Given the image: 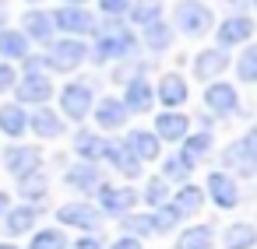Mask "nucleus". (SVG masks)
<instances>
[{
    "instance_id": "1",
    "label": "nucleus",
    "mask_w": 257,
    "mask_h": 249,
    "mask_svg": "<svg viewBox=\"0 0 257 249\" xmlns=\"http://www.w3.org/2000/svg\"><path fill=\"white\" fill-rule=\"evenodd\" d=\"M222 162H225L229 168H236L239 176H253V172H257V130H250L243 140L229 144L225 154H222Z\"/></svg>"
},
{
    "instance_id": "2",
    "label": "nucleus",
    "mask_w": 257,
    "mask_h": 249,
    "mask_svg": "<svg viewBox=\"0 0 257 249\" xmlns=\"http://www.w3.org/2000/svg\"><path fill=\"white\" fill-rule=\"evenodd\" d=\"M131 50H134L131 32L120 28V25H113V28H106V36L99 39V46H95V60L102 64V60H113V56H127Z\"/></svg>"
},
{
    "instance_id": "3",
    "label": "nucleus",
    "mask_w": 257,
    "mask_h": 249,
    "mask_svg": "<svg viewBox=\"0 0 257 249\" xmlns=\"http://www.w3.org/2000/svg\"><path fill=\"white\" fill-rule=\"evenodd\" d=\"M176 25L187 36H197L211 25V11L204 4H197V0H183V4H176Z\"/></svg>"
},
{
    "instance_id": "4",
    "label": "nucleus",
    "mask_w": 257,
    "mask_h": 249,
    "mask_svg": "<svg viewBox=\"0 0 257 249\" xmlns=\"http://www.w3.org/2000/svg\"><path fill=\"white\" fill-rule=\"evenodd\" d=\"M60 106H64V112H67L71 120H81V116L92 109V88H88V84H81V81L67 84V88H64V95H60Z\"/></svg>"
},
{
    "instance_id": "5",
    "label": "nucleus",
    "mask_w": 257,
    "mask_h": 249,
    "mask_svg": "<svg viewBox=\"0 0 257 249\" xmlns=\"http://www.w3.org/2000/svg\"><path fill=\"white\" fill-rule=\"evenodd\" d=\"M85 46L81 42H74V39H64V42H57L53 46V53H50V64L57 67V70H74L81 60H85Z\"/></svg>"
},
{
    "instance_id": "6",
    "label": "nucleus",
    "mask_w": 257,
    "mask_h": 249,
    "mask_svg": "<svg viewBox=\"0 0 257 249\" xmlns=\"http://www.w3.org/2000/svg\"><path fill=\"white\" fill-rule=\"evenodd\" d=\"M57 218L64 221V224H78V228H95L99 224V210L92 207V204H64L60 210H57Z\"/></svg>"
},
{
    "instance_id": "7",
    "label": "nucleus",
    "mask_w": 257,
    "mask_h": 249,
    "mask_svg": "<svg viewBox=\"0 0 257 249\" xmlns=\"http://www.w3.org/2000/svg\"><path fill=\"white\" fill-rule=\"evenodd\" d=\"M208 193H211V200H215L218 207H236V200H239L236 182H232L225 172H211V176H208Z\"/></svg>"
},
{
    "instance_id": "8",
    "label": "nucleus",
    "mask_w": 257,
    "mask_h": 249,
    "mask_svg": "<svg viewBox=\"0 0 257 249\" xmlns=\"http://www.w3.org/2000/svg\"><path fill=\"white\" fill-rule=\"evenodd\" d=\"M53 22H57L64 32H92V28H95V18L85 14L81 8H60V11L53 14Z\"/></svg>"
},
{
    "instance_id": "9",
    "label": "nucleus",
    "mask_w": 257,
    "mask_h": 249,
    "mask_svg": "<svg viewBox=\"0 0 257 249\" xmlns=\"http://www.w3.org/2000/svg\"><path fill=\"white\" fill-rule=\"evenodd\" d=\"M53 95V84L43 74H29L25 81H18V98L22 102H46Z\"/></svg>"
},
{
    "instance_id": "10",
    "label": "nucleus",
    "mask_w": 257,
    "mask_h": 249,
    "mask_svg": "<svg viewBox=\"0 0 257 249\" xmlns=\"http://www.w3.org/2000/svg\"><path fill=\"white\" fill-rule=\"evenodd\" d=\"M250 36H253V22H250V18H229V22L218 28V42H222V46L246 42Z\"/></svg>"
},
{
    "instance_id": "11",
    "label": "nucleus",
    "mask_w": 257,
    "mask_h": 249,
    "mask_svg": "<svg viewBox=\"0 0 257 249\" xmlns=\"http://www.w3.org/2000/svg\"><path fill=\"white\" fill-rule=\"evenodd\" d=\"M229 67V56L222 53V50H204L197 60H194V70H197V78H215V74H222Z\"/></svg>"
},
{
    "instance_id": "12",
    "label": "nucleus",
    "mask_w": 257,
    "mask_h": 249,
    "mask_svg": "<svg viewBox=\"0 0 257 249\" xmlns=\"http://www.w3.org/2000/svg\"><path fill=\"white\" fill-rule=\"evenodd\" d=\"M123 109H134V112H148V109H152V88H148V81L134 78V81L127 84V95H123Z\"/></svg>"
},
{
    "instance_id": "13",
    "label": "nucleus",
    "mask_w": 257,
    "mask_h": 249,
    "mask_svg": "<svg viewBox=\"0 0 257 249\" xmlns=\"http://www.w3.org/2000/svg\"><path fill=\"white\" fill-rule=\"evenodd\" d=\"M4 162H8V168H11L15 176H29V172L39 165V151H36V148H11V151L4 154Z\"/></svg>"
},
{
    "instance_id": "14",
    "label": "nucleus",
    "mask_w": 257,
    "mask_h": 249,
    "mask_svg": "<svg viewBox=\"0 0 257 249\" xmlns=\"http://www.w3.org/2000/svg\"><path fill=\"white\" fill-rule=\"evenodd\" d=\"M204 102H208V109H215V112H232L236 109V92H232V84H211L208 92H204Z\"/></svg>"
},
{
    "instance_id": "15",
    "label": "nucleus",
    "mask_w": 257,
    "mask_h": 249,
    "mask_svg": "<svg viewBox=\"0 0 257 249\" xmlns=\"http://www.w3.org/2000/svg\"><path fill=\"white\" fill-rule=\"evenodd\" d=\"M95 120H99V126H106V130H116V126H123V120H127V109H123L116 98H102V102H99V109H95Z\"/></svg>"
},
{
    "instance_id": "16",
    "label": "nucleus",
    "mask_w": 257,
    "mask_h": 249,
    "mask_svg": "<svg viewBox=\"0 0 257 249\" xmlns=\"http://www.w3.org/2000/svg\"><path fill=\"white\" fill-rule=\"evenodd\" d=\"M155 130H159V137H166V140H183V137H187V116H183V112H162L159 123H155Z\"/></svg>"
},
{
    "instance_id": "17",
    "label": "nucleus",
    "mask_w": 257,
    "mask_h": 249,
    "mask_svg": "<svg viewBox=\"0 0 257 249\" xmlns=\"http://www.w3.org/2000/svg\"><path fill=\"white\" fill-rule=\"evenodd\" d=\"M131 154H134L138 162L159 158V137H152V134H145V130H134V134H131Z\"/></svg>"
},
{
    "instance_id": "18",
    "label": "nucleus",
    "mask_w": 257,
    "mask_h": 249,
    "mask_svg": "<svg viewBox=\"0 0 257 249\" xmlns=\"http://www.w3.org/2000/svg\"><path fill=\"white\" fill-rule=\"evenodd\" d=\"M159 95H162V102H166L169 109H173V106H183V102H187V81L176 78V74H166Z\"/></svg>"
},
{
    "instance_id": "19",
    "label": "nucleus",
    "mask_w": 257,
    "mask_h": 249,
    "mask_svg": "<svg viewBox=\"0 0 257 249\" xmlns=\"http://www.w3.org/2000/svg\"><path fill=\"white\" fill-rule=\"evenodd\" d=\"M32 130H36V137H60L64 123H60V116H57L53 109H36V116H32Z\"/></svg>"
},
{
    "instance_id": "20",
    "label": "nucleus",
    "mask_w": 257,
    "mask_h": 249,
    "mask_svg": "<svg viewBox=\"0 0 257 249\" xmlns=\"http://www.w3.org/2000/svg\"><path fill=\"white\" fill-rule=\"evenodd\" d=\"M134 200H138L134 190H102V207L109 214H127L134 207Z\"/></svg>"
},
{
    "instance_id": "21",
    "label": "nucleus",
    "mask_w": 257,
    "mask_h": 249,
    "mask_svg": "<svg viewBox=\"0 0 257 249\" xmlns=\"http://www.w3.org/2000/svg\"><path fill=\"white\" fill-rule=\"evenodd\" d=\"M25 126H29V120H25L22 106H4L0 109V130H4L8 137H22Z\"/></svg>"
},
{
    "instance_id": "22",
    "label": "nucleus",
    "mask_w": 257,
    "mask_h": 249,
    "mask_svg": "<svg viewBox=\"0 0 257 249\" xmlns=\"http://www.w3.org/2000/svg\"><path fill=\"white\" fill-rule=\"evenodd\" d=\"M25 28H29V36H32L36 42H46V39L53 36V18L43 14V11H29V14H25Z\"/></svg>"
},
{
    "instance_id": "23",
    "label": "nucleus",
    "mask_w": 257,
    "mask_h": 249,
    "mask_svg": "<svg viewBox=\"0 0 257 249\" xmlns=\"http://www.w3.org/2000/svg\"><path fill=\"white\" fill-rule=\"evenodd\" d=\"M257 242V228L253 224H232L225 228V246L229 249H253Z\"/></svg>"
},
{
    "instance_id": "24",
    "label": "nucleus",
    "mask_w": 257,
    "mask_h": 249,
    "mask_svg": "<svg viewBox=\"0 0 257 249\" xmlns=\"http://www.w3.org/2000/svg\"><path fill=\"white\" fill-rule=\"evenodd\" d=\"M106 154H109V162H113V165H116V168H120L123 176H131V179H134V176L141 172V162H138V158H134V154H131L127 148L113 144V148H106Z\"/></svg>"
},
{
    "instance_id": "25",
    "label": "nucleus",
    "mask_w": 257,
    "mask_h": 249,
    "mask_svg": "<svg viewBox=\"0 0 257 249\" xmlns=\"http://www.w3.org/2000/svg\"><path fill=\"white\" fill-rule=\"evenodd\" d=\"M201 204H204V190H197V186H183V190L176 193V200H173V210H176V214H194Z\"/></svg>"
},
{
    "instance_id": "26",
    "label": "nucleus",
    "mask_w": 257,
    "mask_h": 249,
    "mask_svg": "<svg viewBox=\"0 0 257 249\" xmlns=\"http://www.w3.org/2000/svg\"><path fill=\"white\" fill-rule=\"evenodd\" d=\"M67 182H71L74 190H85V193H92V186H99V172H95V165L88 162V165H78V168H71V172H67Z\"/></svg>"
},
{
    "instance_id": "27",
    "label": "nucleus",
    "mask_w": 257,
    "mask_h": 249,
    "mask_svg": "<svg viewBox=\"0 0 257 249\" xmlns=\"http://www.w3.org/2000/svg\"><path fill=\"white\" fill-rule=\"evenodd\" d=\"M8 232L11 235H22V232H29L32 224H36V207H15V210H8Z\"/></svg>"
},
{
    "instance_id": "28",
    "label": "nucleus",
    "mask_w": 257,
    "mask_h": 249,
    "mask_svg": "<svg viewBox=\"0 0 257 249\" xmlns=\"http://www.w3.org/2000/svg\"><path fill=\"white\" fill-rule=\"evenodd\" d=\"M208 148H211V137L208 134H197V137H183V162L194 168V162L201 158V154H208Z\"/></svg>"
},
{
    "instance_id": "29",
    "label": "nucleus",
    "mask_w": 257,
    "mask_h": 249,
    "mask_svg": "<svg viewBox=\"0 0 257 249\" xmlns=\"http://www.w3.org/2000/svg\"><path fill=\"white\" fill-rule=\"evenodd\" d=\"M74 148H78V154H81V158H88L92 165H95V158H102V154H106V144H102V137H92V134H78Z\"/></svg>"
},
{
    "instance_id": "30",
    "label": "nucleus",
    "mask_w": 257,
    "mask_h": 249,
    "mask_svg": "<svg viewBox=\"0 0 257 249\" xmlns=\"http://www.w3.org/2000/svg\"><path fill=\"white\" fill-rule=\"evenodd\" d=\"M29 42L22 32H0V56H25Z\"/></svg>"
},
{
    "instance_id": "31",
    "label": "nucleus",
    "mask_w": 257,
    "mask_h": 249,
    "mask_svg": "<svg viewBox=\"0 0 257 249\" xmlns=\"http://www.w3.org/2000/svg\"><path fill=\"white\" fill-rule=\"evenodd\" d=\"M145 39H148V46H152V50H166L173 36H169V25H162V22L155 18V22H148V25H145Z\"/></svg>"
},
{
    "instance_id": "32",
    "label": "nucleus",
    "mask_w": 257,
    "mask_h": 249,
    "mask_svg": "<svg viewBox=\"0 0 257 249\" xmlns=\"http://www.w3.org/2000/svg\"><path fill=\"white\" fill-rule=\"evenodd\" d=\"M180 249H211V232L208 228H187L180 235Z\"/></svg>"
},
{
    "instance_id": "33",
    "label": "nucleus",
    "mask_w": 257,
    "mask_h": 249,
    "mask_svg": "<svg viewBox=\"0 0 257 249\" xmlns=\"http://www.w3.org/2000/svg\"><path fill=\"white\" fill-rule=\"evenodd\" d=\"M123 228L134 235H152L155 221H152V214H123Z\"/></svg>"
},
{
    "instance_id": "34",
    "label": "nucleus",
    "mask_w": 257,
    "mask_h": 249,
    "mask_svg": "<svg viewBox=\"0 0 257 249\" xmlns=\"http://www.w3.org/2000/svg\"><path fill=\"white\" fill-rule=\"evenodd\" d=\"M236 74H239V81H257V46H250V50L239 56Z\"/></svg>"
},
{
    "instance_id": "35",
    "label": "nucleus",
    "mask_w": 257,
    "mask_h": 249,
    "mask_svg": "<svg viewBox=\"0 0 257 249\" xmlns=\"http://www.w3.org/2000/svg\"><path fill=\"white\" fill-rule=\"evenodd\" d=\"M159 0H138V4H134V22L138 25H148V22H155L159 18Z\"/></svg>"
},
{
    "instance_id": "36",
    "label": "nucleus",
    "mask_w": 257,
    "mask_h": 249,
    "mask_svg": "<svg viewBox=\"0 0 257 249\" xmlns=\"http://www.w3.org/2000/svg\"><path fill=\"white\" fill-rule=\"evenodd\" d=\"M22 193L29 200H43L46 196V179L43 176H22Z\"/></svg>"
},
{
    "instance_id": "37",
    "label": "nucleus",
    "mask_w": 257,
    "mask_h": 249,
    "mask_svg": "<svg viewBox=\"0 0 257 249\" xmlns=\"http://www.w3.org/2000/svg\"><path fill=\"white\" fill-rule=\"evenodd\" d=\"M29 249H64V235L53 232V228H50V232H39V235L32 238Z\"/></svg>"
},
{
    "instance_id": "38",
    "label": "nucleus",
    "mask_w": 257,
    "mask_h": 249,
    "mask_svg": "<svg viewBox=\"0 0 257 249\" xmlns=\"http://www.w3.org/2000/svg\"><path fill=\"white\" fill-rule=\"evenodd\" d=\"M166 196H169V193H166V182H162V179H152V182H148V190H145V200H148L152 207H162V204H166Z\"/></svg>"
},
{
    "instance_id": "39",
    "label": "nucleus",
    "mask_w": 257,
    "mask_h": 249,
    "mask_svg": "<svg viewBox=\"0 0 257 249\" xmlns=\"http://www.w3.org/2000/svg\"><path fill=\"white\" fill-rule=\"evenodd\" d=\"M187 172H190V165H187L183 158H169V162H166V176H169V179H183Z\"/></svg>"
},
{
    "instance_id": "40",
    "label": "nucleus",
    "mask_w": 257,
    "mask_h": 249,
    "mask_svg": "<svg viewBox=\"0 0 257 249\" xmlns=\"http://www.w3.org/2000/svg\"><path fill=\"white\" fill-rule=\"evenodd\" d=\"M99 4H102V11H106V14H120V11H127V8H131V0H99Z\"/></svg>"
},
{
    "instance_id": "41",
    "label": "nucleus",
    "mask_w": 257,
    "mask_h": 249,
    "mask_svg": "<svg viewBox=\"0 0 257 249\" xmlns=\"http://www.w3.org/2000/svg\"><path fill=\"white\" fill-rule=\"evenodd\" d=\"M11 84H15V70H11L8 64H0V92L11 88Z\"/></svg>"
},
{
    "instance_id": "42",
    "label": "nucleus",
    "mask_w": 257,
    "mask_h": 249,
    "mask_svg": "<svg viewBox=\"0 0 257 249\" xmlns=\"http://www.w3.org/2000/svg\"><path fill=\"white\" fill-rule=\"evenodd\" d=\"M74 249H102V242H99L95 235H88V238H78V242H74Z\"/></svg>"
},
{
    "instance_id": "43",
    "label": "nucleus",
    "mask_w": 257,
    "mask_h": 249,
    "mask_svg": "<svg viewBox=\"0 0 257 249\" xmlns=\"http://www.w3.org/2000/svg\"><path fill=\"white\" fill-rule=\"evenodd\" d=\"M113 249H141V242H138L134 235H127V238H116V242H113Z\"/></svg>"
},
{
    "instance_id": "44",
    "label": "nucleus",
    "mask_w": 257,
    "mask_h": 249,
    "mask_svg": "<svg viewBox=\"0 0 257 249\" xmlns=\"http://www.w3.org/2000/svg\"><path fill=\"white\" fill-rule=\"evenodd\" d=\"M11 207H8V193H0V214H8Z\"/></svg>"
},
{
    "instance_id": "45",
    "label": "nucleus",
    "mask_w": 257,
    "mask_h": 249,
    "mask_svg": "<svg viewBox=\"0 0 257 249\" xmlns=\"http://www.w3.org/2000/svg\"><path fill=\"white\" fill-rule=\"evenodd\" d=\"M0 249H15V246H8V242H0Z\"/></svg>"
},
{
    "instance_id": "46",
    "label": "nucleus",
    "mask_w": 257,
    "mask_h": 249,
    "mask_svg": "<svg viewBox=\"0 0 257 249\" xmlns=\"http://www.w3.org/2000/svg\"><path fill=\"white\" fill-rule=\"evenodd\" d=\"M67 4H85V0H67Z\"/></svg>"
},
{
    "instance_id": "47",
    "label": "nucleus",
    "mask_w": 257,
    "mask_h": 249,
    "mask_svg": "<svg viewBox=\"0 0 257 249\" xmlns=\"http://www.w3.org/2000/svg\"><path fill=\"white\" fill-rule=\"evenodd\" d=\"M253 4H257V0H253Z\"/></svg>"
}]
</instances>
